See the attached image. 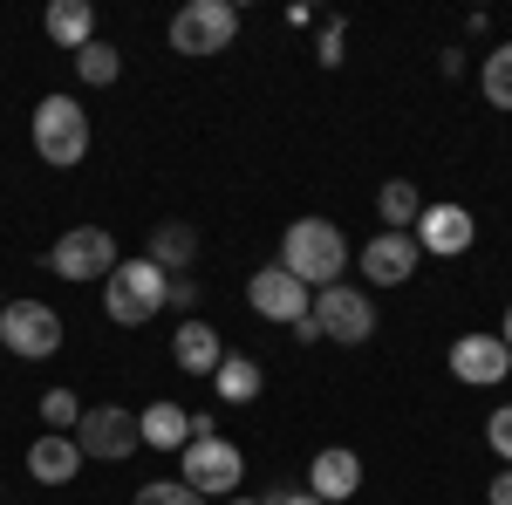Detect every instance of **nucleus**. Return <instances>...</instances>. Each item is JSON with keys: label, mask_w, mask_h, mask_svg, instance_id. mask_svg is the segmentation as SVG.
<instances>
[{"label": "nucleus", "mask_w": 512, "mask_h": 505, "mask_svg": "<svg viewBox=\"0 0 512 505\" xmlns=\"http://www.w3.org/2000/svg\"><path fill=\"white\" fill-rule=\"evenodd\" d=\"M117 239L103 233V226H76V233H62L48 246V273H62V280H110L117 273Z\"/></svg>", "instance_id": "0eeeda50"}, {"label": "nucleus", "mask_w": 512, "mask_h": 505, "mask_svg": "<svg viewBox=\"0 0 512 505\" xmlns=\"http://www.w3.org/2000/svg\"><path fill=\"white\" fill-rule=\"evenodd\" d=\"M137 437H144L151 451H185V444H192V417H185L178 403H151V410L137 417Z\"/></svg>", "instance_id": "a211bd4d"}, {"label": "nucleus", "mask_w": 512, "mask_h": 505, "mask_svg": "<svg viewBox=\"0 0 512 505\" xmlns=\"http://www.w3.org/2000/svg\"><path fill=\"white\" fill-rule=\"evenodd\" d=\"M410 239H417V253H437V260H451V253H472V212L465 205H424L417 212V226H410Z\"/></svg>", "instance_id": "9b49d317"}, {"label": "nucleus", "mask_w": 512, "mask_h": 505, "mask_svg": "<svg viewBox=\"0 0 512 505\" xmlns=\"http://www.w3.org/2000/svg\"><path fill=\"white\" fill-rule=\"evenodd\" d=\"M239 35V7L233 0H185L171 14V48L178 55H219Z\"/></svg>", "instance_id": "20e7f679"}, {"label": "nucleus", "mask_w": 512, "mask_h": 505, "mask_svg": "<svg viewBox=\"0 0 512 505\" xmlns=\"http://www.w3.org/2000/svg\"><path fill=\"white\" fill-rule=\"evenodd\" d=\"M280 267L294 273L308 294H321V287H335V273L349 267V239L335 233L328 219H294L287 239H280Z\"/></svg>", "instance_id": "f257e3e1"}, {"label": "nucleus", "mask_w": 512, "mask_h": 505, "mask_svg": "<svg viewBox=\"0 0 512 505\" xmlns=\"http://www.w3.org/2000/svg\"><path fill=\"white\" fill-rule=\"evenodd\" d=\"M164 287H171L164 267H151V260H117V273L103 280V314L117 328H144L164 308Z\"/></svg>", "instance_id": "7ed1b4c3"}, {"label": "nucleus", "mask_w": 512, "mask_h": 505, "mask_svg": "<svg viewBox=\"0 0 512 505\" xmlns=\"http://www.w3.org/2000/svg\"><path fill=\"white\" fill-rule=\"evenodd\" d=\"M267 505H321V499H315V492H308V485H280V492H274V499H267Z\"/></svg>", "instance_id": "c85d7f7f"}, {"label": "nucleus", "mask_w": 512, "mask_h": 505, "mask_svg": "<svg viewBox=\"0 0 512 505\" xmlns=\"http://www.w3.org/2000/svg\"><path fill=\"white\" fill-rule=\"evenodd\" d=\"M506 383H512V376H506Z\"/></svg>", "instance_id": "72a5a7b5"}, {"label": "nucleus", "mask_w": 512, "mask_h": 505, "mask_svg": "<svg viewBox=\"0 0 512 505\" xmlns=\"http://www.w3.org/2000/svg\"><path fill=\"white\" fill-rule=\"evenodd\" d=\"M0 308H7V301H0Z\"/></svg>", "instance_id": "473e14b6"}, {"label": "nucleus", "mask_w": 512, "mask_h": 505, "mask_svg": "<svg viewBox=\"0 0 512 505\" xmlns=\"http://www.w3.org/2000/svg\"><path fill=\"white\" fill-rule=\"evenodd\" d=\"M171 362H178L185 376H212V369L226 362V349H219V328H212V321H185V328L171 335Z\"/></svg>", "instance_id": "2eb2a0df"}, {"label": "nucleus", "mask_w": 512, "mask_h": 505, "mask_svg": "<svg viewBox=\"0 0 512 505\" xmlns=\"http://www.w3.org/2000/svg\"><path fill=\"white\" fill-rule=\"evenodd\" d=\"M76 417H82V403L69 389H48V396H41V424L48 430H76Z\"/></svg>", "instance_id": "393cba45"}, {"label": "nucleus", "mask_w": 512, "mask_h": 505, "mask_svg": "<svg viewBox=\"0 0 512 505\" xmlns=\"http://www.w3.org/2000/svg\"><path fill=\"white\" fill-rule=\"evenodd\" d=\"M451 376L472 383V389L506 383L512 376V349L499 342V335H458V342H451Z\"/></svg>", "instance_id": "f8f14e48"}, {"label": "nucleus", "mask_w": 512, "mask_h": 505, "mask_svg": "<svg viewBox=\"0 0 512 505\" xmlns=\"http://www.w3.org/2000/svg\"><path fill=\"white\" fill-rule=\"evenodd\" d=\"M164 301H171V308H192V301H198V280H185V273H171V287H164Z\"/></svg>", "instance_id": "cd10ccee"}, {"label": "nucleus", "mask_w": 512, "mask_h": 505, "mask_svg": "<svg viewBox=\"0 0 512 505\" xmlns=\"http://www.w3.org/2000/svg\"><path fill=\"white\" fill-rule=\"evenodd\" d=\"M130 505H205V499H198L185 478H158V485H137V492H130Z\"/></svg>", "instance_id": "b1692460"}, {"label": "nucleus", "mask_w": 512, "mask_h": 505, "mask_svg": "<svg viewBox=\"0 0 512 505\" xmlns=\"http://www.w3.org/2000/svg\"><path fill=\"white\" fill-rule=\"evenodd\" d=\"M28 471H35L41 485H69L82 471V444L69 430H48V437H35V451H28Z\"/></svg>", "instance_id": "dca6fc26"}, {"label": "nucleus", "mask_w": 512, "mask_h": 505, "mask_svg": "<svg viewBox=\"0 0 512 505\" xmlns=\"http://www.w3.org/2000/svg\"><path fill=\"white\" fill-rule=\"evenodd\" d=\"M478 82H485V103H492V110H512V41H499V48L485 55Z\"/></svg>", "instance_id": "4be33fe9"}, {"label": "nucleus", "mask_w": 512, "mask_h": 505, "mask_svg": "<svg viewBox=\"0 0 512 505\" xmlns=\"http://www.w3.org/2000/svg\"><path fill=\"white\" fill-rule=\"evenodd\" d=\"M260 383H267V376H260V362H253V355H233V349H226V362L212 369L219 403H253V396H260Z\"/></svg>", "instance_id": "aec40b11"}, {"label": "nucleus", "mask_w": 512, "mask_h": 505, "mask_svg": "<svg viewBox=\"0 0 512 505\" xmlns=\"http://www.w3.org/2000/svg\"><path fill=\"white\" fill-rule=\"evenodd\" d=\"M69 437L82 444V458H103V465H123L130 451H144V437H137V417H130V410H117V403H103V410H82Z\"/></svg>", "instance_id": "1a4fd4ad"}, {"label": "nucleus", "mask_w": 512, "mask_h": 505, "mask_svg": "<svg viewBox=\"0 0 512 505\" xmlns=\"http://www.w3.org/2000/svg\"><path fill=\"white\" fill-rule=\"evenodd\" d=\"M246 301H253L260 321H287V328H294V321H308V308H315V294H308L287 267H260L253 280H246Z\"/></svg>", "instance_id": "9d476101"}, {"label": "nucleus", "mask_w": 512, "mask_h": 505, "mask_svg": "<svg viewBox=\"0 0 512 505\" xmlns=\"http://www.w3.org/2000/svg\"><path fill=\"white\" fill-rule=\"evenodd\" d=\"M185 485H192L198 499H212V492H239V478H246V458H239V444H226V437H192L185 451Z\"/></svg>", "instance_id": "6e6552de"}, {"label": "nucleus", "mask_w": 512, "mask_h": 505, "mask_svg": "<svg viewBox=\"0 0 512 505\" xmlns=\"http://www.w3.org/2000/svg\"><path fill=\"white\" fill-rule=\"evenodd\" d=\"M76 76L96 82V89H110V82L123 76V55L110 48V41H89V48H76Z\"/></svg>", "instance_id": "5701e85b"}, {"label": "nucleus", "mask_w": 512, "mask_h": 505, "mask_svg": "<svg viewBox=\"0 0 512 505\" xmlns=\"http://www.w3.org/2000/svg\"><path fill=\"white\" fill-rule=\"evenodd\" d=\"M226 505H267V499H226Z\"/></svg>", "instance_id": "2f4dec72"}, {"label": "nucleus", "mask_w": 512, "mask_h": 505, "mask_svg": "<svg viewBox=\"0 0 512 505\" xmlns=\"http://www.w3.org/2000/svg\"><path fill=\"white\" fill-rule=\"evenodd\" d=\"M308 314H315L321 335H328V342H342V349H355V342H369V335H376V308H369V294H362V287H349V280L321 287Z\"/></svg>", "instance_id": "423d86ee"}, {"label": "nucleus", "mask_w": 512, "mask_h": 505, "mask_svg": "<svg viewBox=\"0 0 512 505\" xmlns=\"http://www.w3.org/2000/svg\"><path fill=\"white\" fill-rule=\"evenodd\" d=\"M151 267H164V273H185L198 260V233L185 226V219H164L158 233H151V253H144Z\"/></svg>", "instance_id": "6ab92c4d"}, {"label": "nucleus", "mask_w": 512, "mask_h": 505, "mask_svg": "<svg viewBox=\"0 0 512 505\" xmlns=\"http://www.w3.org/2000/svg\"><path fill=\"white\" fill-rule=\"evenodd\" d=\"M28 137H35V157H41V164H55V171H69V164L89 157V117H82L76 96H41Z\"/></svg>", "instance_id": "f03ea898"}, {"label": "nucleus", "mask_w": 512, "mask_h": 505, "mask_svg": "<svg viewBox=\"0 0 512 505\" xmlns=\"http://www.w3.org/2000/svg\"><path fill=\"white\" fill-rule=\"evenodd\" d=\"M499 342H506V349H512V308H506V328H499Z\"/></svg>", "instance_id": "7c9ffc66"}, {"label": "nucleus", "mask_w": 512, "mask_h": 505, "mask_svg": "<svg viewBox=\"0 0 512 505\" xmlns=\"http://www.w3.org/2000/svg\"><path fill=\"white\" fill-rule=\"evenodd\" d=\"M41 28H48V41H62V48H89L96 41V7L89 0H55L41 14Z\"/></svg>", "instance_id": "f3484780"}, {"label": "nucleus", "mask_w": 512, "mask_h": 505, "mask_svg": "<svg viewBox=\"0 0 512 505\" xmlns=\"http://www.w3.org/2000/svg\"><path fill=\"white\" fill-rule=\"evenodd\" d=\"M485 437H492V451H499V458L512 465V403H506V410H492V417H485Z\"/></svg>", "instance_id": "a878e982"}, {"label": "nucleus", "mask_w": 512, "mask_h": 505, "mask_svg": "<svg viewBox=\"0 0 512 505\" xmlns=\"http://www.w3.org/2000/svg\"><path fill=\"white\" fill-rule=\"evenodd\" d=\"M485 505H512V465L492 478V492H485Z\"/></svg>", "instance_id": "c756f323"}, {"label": "nucleus", "mask_w": 512, "mask_h": 505, "mask_svg": "<svg viewBox=\"0 0 512 505\" xmlns=\"http://www.w3.org/2000/svg\"><path fill=\"white\" fill-rule=\"evenodd\" d=\"M417 239L410 233H376L369 246H362V273H369V287H403L410 273H417Z\"/></svg>", "instance_id": "ddd939ff"}, {"label": "nucleus", "mask_w": 512, "mask_h": 505, "mask_svg": "<svg viewBox=\"0 0 512 505\" xmlns=\"http://www.w3.org/2000/svg\"><path fill=\"white\" fill-rule=\"evenodd\" d=\"M376 212H383V233H410L417 226V212H424V198L410 178H390L383 192H376Z\"/></svg>", "instance_id": "412c9836"}, {"label": "nucleus", "mask_w": 512, "mask_h": 505, "mask_svg": "<svg viewBox=\"0 0 512 505\" xmlns=\"http://www.w3.org/2000/svg\"><path fill=\"white\" fill-rule=\"evenodd\" d=\"M342 35H349L342 21H328V28H321V69H335V62H342Z\"/></svg>", "instance_id": "bb28decb"}, {"label": "nucleus", "mask_w": 512, "mask_h": 505, "mask_svg": "<svg viewBox=\"0 0 512 505\" xmlns=\"http://www.w3.org/2000/svg\"><path fill=\"white\" fill-rule=\"evenodd\" d=\"M308 492L321 505H342L362 492V458L355 451H315V465H308Z\"/></svg>", "instance_id": "4468645a"}, {"label": "nucleus", "mask_w": 512, "mask_h": 505, "mask_svg": "<svg viewBox=\"0 0 512 505\" xmlns=\"http://www.w3.org/2000/svg\"><path fill=\"white\" fill-rule=\"evenodd\" d=\"M0 349H14L21 362H41V355L62 349V314L48 301H7L0 308Z\"/></svg>", "instance_id": "39448f33"}]
</instances>
